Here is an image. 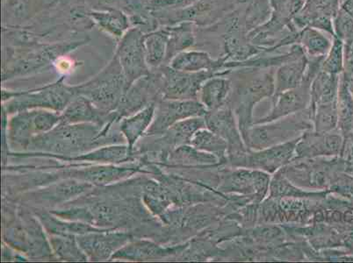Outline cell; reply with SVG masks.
Wrapping results in <instances>:
<instances>
[{
	"mask_svg": "<svg viewBox=\"0 0 353 263\" xmlns=\"http://www.w3.org/2000/svg\"><path fill=\"white\" fill-rule=\"evenodd\" d=\"M241 68L237 70L236 85H232L229 101L236 105L239 129L243 138L252 128V109L256 103L274 96L275 85L272 72H262L261 68Z\"/></svg>",
	"mask_w": 353,
	"mask_h": 263,
	"instance_id": "obj_3",
	"label": "cell"
},
{
	"mask_svg": "<svg viewBox=\"0 0 353 263\" xmlns=\"http://www.w3.org/2000/svg\"><path fill=\"white\" fill-rule=\"evenodd\" d=\"M326 34L312 27L305 28L299 32L298 44L310 59H323L328 54L333 40Z\"/></svg>",
	"mask_w": 353,
	"mask_h": 263,
	"instance_id": "obj_34",
	"label": "cell"
},
{
	"mask_svg": "<svg viewBox=\"0 0 353 263\" xmlns=\"http://www.w3.org/2000/svg\"><path fill=\"white\" fill-rule=\"evenodd\" d=\"M232 90L231 80L224 76H216L208 79L199 92V101L208 112L217 110L226 104Z\"/></svg>",
	"mask_w": 353,
	"mask_h": 263,
	"instance_id": "obj_30",
	"label": "cell"
},
{
	"mask_svg": "<svg viewBox=\"0 0 353 263\" xmlns=\"http://www.w3.org/2000/svg\"><path fill=\"white\" fill-rule=\"evenodd\" d=\"M159 70L161 74L163 98L175 101L198 99L199 92L208 79L216 76H227L216 72H181L172 69L168 64H163Z\"/></svg>",
	"mask_w": 353,
	"mask_h": 263,
	"instance_id": "obj_11",
	"label": "cell"
},
{
	"mask_svg": "<svg viewBox=\"0 0 353 263\" xmlns=\"http://www.w3.org/2000/svg\"><path fill=\"white\" fill-rule=\"evenodd\" d=\"M207 112V109L198 99H160L156 103L155 116L145 136H162L176 122L190 118L205 116Z\"/></svg>",
	"mask_w": 353,
	"mask_h": 263,
	"instance_id": "obj_14",
	"label": "cell"
},
{
	"mask_svg": "<svg viewBox=\"0 0 353 263\" xmlns=\"http://www.w3.org/2000/svg\"><path fill=\"white\" fill-rule=\"evenodd\" d=\"M340 75H333L321 70L311 83V101L309 110H313L319 105L336 103Z\"/></svg>",
	"mask_w": 353,
	"mask_h": 263,
	"instance_id": "obj_31",
	"label": "cell"
},
{
	"mask_svg": "<svg viewBox=\"0 0 353 263\" xmlns=\"http://www.w3.org/2000/svg\"><path fill=\"white\" fill-rule=\"evenodd\" d=\"M88 38L43 41L28 46L6 47L3 81L34 75L49 70L62 57L89 43Z\"/></svg>",
	"mask_w": 353,
	"mask_h": 263,
	"instance_id": "obj_2",
	"label": "cell"
},
{
	"mask_svg": "<svg viewBox=\"0 0 353 263\" xmlns=\"http://www.w3.org/2000/svg\"><path fill=\"white\" fill-rule=\"evenodd\" d=\"M345 70V44L338 37H333L332 48L324 56L321 65L323 72L340 75Z\"/></svg>",
	"mask_w": 353,
	"mask_h": 263,
	"instance_id": "obj_38",
	"label": "cell"
},
{
	"mask_svg": "<svg viewBox=\"0 0 353 263\" xmlns=\"http://www.w3.org/2000/svg\"><path fill=\"white\" fill-rule=\"evenodd\" d=\"M333 30L335 36L343 41L345 47L353 43V19L342 8L334 15Z\"/></svg>",
	"mask_w": 353,
	"mask_h": 263,
	"instance_id": "obj_40",
	"label": "cell"
},
{
	"mask_svg": "<svg viewBox=\"0 0 353 263\" xmlns=\"http://www.w3.org/2000/svg\"><path fill=\"white\" fill-rule=\"evenodd\" d=\"M336 107H338L339 124L343 131L347 132L351 129L352 123L353 98L342 75L340 76Z\"/></svg>",
	"mask_w": 353,
	"mask_h": 263,
	"instance_id": "obj_37",
	"label": "cell"
},
{
	"mask_svg": "<svg viewBox=\"0 0 353 263\" xmlns=\"http://www.w3.org/2000/svg\"><path fill=\"white\" fill-rule=\"evenodd\" d=\"M343 149L341 136L336 134H303L295 149L299 158L320 156H339Z\"/></svg>",
	"mask_w": 353,
	"mask_h": 263,
	"instance_id": "obj_23",
	"label": "cell"
},
{
	"mask_svg": "<svg viewBox=\"0 0 353 263\" xmlns=\"http://www.w3.org/2000/svg\"><path fill=\"white\" fill-rule=\"evenodd\" d=\"M309 63V57L306 56L303 50L293 59L279 66L274 74V96L300 86L306 78Z\"/></svg>",
	"mask_w": 353,
	"mask_h": 263,
	"instance_id": "obj_24",
	"label": "cell"
},
{
	"mask_svg": "<svg viewBox=\"0 0 353 263\" xmlns=\"http://www.w3.org/2000/svg\"><path fill=\"white\" fill-rule=\"evenodd\" d=\"M62 123H92L105 127L109 124L118 123L117 114L101 110L83 96H77L68 107L61 112Z\"/></svg>",
	"mask_w": 353,
	"mask_h": 263,
	"instance_id": "obj_20",
	"label": "cell"
},
{
	"mask_svg": "<svg viewBox=\"0 0 353 263\" xmlns=\"http://www.w3.org/2000/svg\"><path fill=\"white\" fill-rule=\"evenodd\" d=\"M144 35L145 34L138 28H131L118 41L114 54L118 57L123 70L128 89L137 80L152 72L146 62Z\"/></svg>",
	"mask_w": 353,
	"mask_h": 263,
	"instance_id": "obj_10",
	"label": "cell"
},
{
	"mask_svg": "<svg viewBox=\"0 0 353 263\" xmlns=\"http://www.w3.org/2000/svg\"><path fill=\"white\" fill-rule=\"evenodd\" d=\"M20 224L6 232L9 245L16 246L32 258H54L49 239L45 236L44 227L37 217L23 208L20 209Z\"/></svg>",
	"mask_w": 353,
	"mask_h": 263,
	"instance_id": "obj_9",
	"label": "cell"
},
{
	"mask_svg": "<svg viewBox=\"0 0 353 263\" xmlns=\"http://www.w3.org/2000/svg\"><path fill=\"white\" fill-rule=\"evenodd\" d=\"M167 27L169 30V39L167 44L165 64H168L176 54L192 49L196 43L195 25L190 22H182Z\"/></svg>",
	"mask_w": 353,
	"mask_h": 263,
	"instance_id": "obj_32",
	"label": "cell"
},
{
	"mask_svg": "<svg viewBox=\"0 0 353 263\" xmlns=\"http://www.w3.org/2000/svg\"><path fill=\"white\" fill-rule=\"evenodd\" d=\"M61 179L73 178L88 182L94 187H104L117 184L131 178L138 173L147 174L148 171L141 161L126 165H91V163L70 162L68 165H54Z\"/></svg>",
	"mask_w": 353,
	"mask_h": 263,
	"instance_id": "obj_7",
	"label": "cell"
},
{
	"mask_svg": "<svg viewBox=\"0 0 353 263\" xmlns=\"http://www.w3.org/2000/svg\"><path fill=\"white\" fill-rule=\"evenodd\" d=\"M141 198L144 207L154 217L159 219L175 204L172 192L156 178H141Z\"/></svg>",
	"mask_w": 353,
	"mask_h": 263,
	"instance_id": "obj_25",
	"label": "cell"
},
{
	"mask_svg": "<svg viewBox=\"0 0 353 263\" xmlns=\"http://www.w3.org/2000/svg\"><path fill=\"white\" fill-rule=\"evenodd\" d=\"M300 139L301 137L280 145L260 149L258 152H247L230 162L233 165L274 173L290 162Z\"/></svg>",
	"mask_w": 353,
	"mask_h": 263,
	"instance_id": "obj_16",
	"label": "cell"
},
{
	"mask_svg": "<svg viewBox=\"0 0 353 263\" xmlns=\"http://www.w3.org/2000/svg\"><path fill=\"white\" fill-rule=\"evenodd\" d=\"M49 242L54 256L63 261L86 262L88 257L72 234H49Z\"/></svg>",
	"mask_w": 353,
	"mask_h": 263,
	"instance_id": "obj_35",
	"label": "cell"
},
{
	"mask_svg": "<svg viewBox=\"0 0 353 263\" xmlns=\"http://www.w3.org/2000/svg\"><path fill=\"white\" fill-rule=\"evenodd\" d=\"M190 145L201 151L213 154L223 159L228 154V144L223 138L205 128L198 130L192 137Z\"/></svg>",
	"mask_w": 353,
	"mask_h": 263,
	"instance_id": "obj_36",
	"label": "cell"
},
{
	"mask_svg": "<svg viewBox=\"0 0 353 263\" xmlns=\"http://www.w3.org/2000/svg\"><path fill=\"white\" fill-rule=\"evenodd\" d=\"M97 8L115 9L124 12L130 19L150 11L148 0H97Z\"/></svg>",
	"mask_w": 353,
	"mask_h": 263,
	"instance_id": "obj_39",
	"label": "cell"
},
{
	"mask_svg": "<svg viewBox=\"0 0 353 263\" xmlns=\"http://www.w3.org/2000/svg\"><path fill=\"white\" fill-rule=\"evenodd\" d=\"M341 8L353 19V0H346L341 6Z\"/></svg>",
	"mask_w": 353,
	"mask_h": 263,
	"instance_id": "obj_42",
	"label": "cell"
},
{
	"mask_svg": "<svg viewBox=\"0 0 353 263\" xmlns=\"http://www.w3.org/2000/svg\"><path fill=\"white\" fill-rule=\"evenodd\" d=\"M62 122L61 112L47 109H32L19 112L8 122V139L12 149L27 151L31 140L47 133Z\"/></svg>",
	"mask_w": 353,
	"mask_h": 263,
	"instance_id": "obj_6",
	"label": "cell"
},
{
	"mask_svg": "<svg viewBox=\"0 0 353 263\" xmlns=\"http://www.w3.org/2000/svg\"><path fill=\"white\" fill-rule=\"evenodd\" d=\"M94 186L73 178L61 179L43 188L35 189L22 195L24 203H34L35 207H60L94 190Z\"/></svg>",
	"mask_w": 353,
	"mask_h": 263,
	"instance_id": "obj_12",
	"label": "cell"
},
{
	"mask_svg": "<svg viewBox=\"0 0 353 263\" xmlns=\"http://www.w3.org/2000/svg\"><path fill=\"white\" fill-rule=\"evenodd\" d=\"M227 62H229V57L226 54L213 59L206 51L191 49L176 54L168 65L185 72H216L229 75L231 70L224 69Z\"/></svg>",
	"mask_w": 353,
	"mask_h": 263,
	"instance_id": "obj_21",
	"label": "cell"
},
{
	"mask_svg": "<svg viewBox=\"0 0 353 263\" xmlns=\"http://www.w3.org/2000/svg\"><path fill=\"white\" fill-rule=\"evenodd\" d=\"M310 128L306 122L294 121L293 120L285 121L284 123L275 125V126H260L252 127L243 139L249 149H264L266 147L278 145V143H288L290 136H296L301 130Z\"/></svg>",
	"mask_w": 353,
	"mask_h": 263,
	"instance_id": "obj_19",
	"label": "cell"
},
{
	"mask_svg": "<svg viewBox=\"0 0 353 263\" xmlns=\"http://www.w3.org/2000/svg\"><path fill=\"white\" fill-rule=\"evenodd\" d=\"M168 39V27H160L159 30L144 35L146 62L150 70L165 64Z\"/></svg>",
	"mask_w": 353,
	"mask_h": 263,
	"instance_id": "obj_33",
	"label": "cell"
},
{
	"mask_svg": "<svg viewBox=\"0 0 353 263\" xmlns=\"http://www.w3.org/2000/svg\"><path fill=\"white\" fill-rule=\"evenodd\" d=\"M224 190L229 191L254 193L259 198L264 197L269 189V178L265 173L240 169L230 175L223 182Z\"/></svg>",
	"mask_w": 353,
	"mask_h": 263,
	"instance_id": "obj_27",
	"label": "cell"
},
{
	"mask_svg": "<svg viewBox=\"0 0 353 263\" xmlns=\"http://www.w3.org/2000/svg\"><path fill=\"white\" fill-rule=\"evenodd\" d=\"M185 246H163L148 239H133L114 253L111 260L128 261H148L171 257L182 253Z\"/></svg>",
	"mask_w": 353,
	"mask_h": 263,
	"instance_id": "obj_22",
	"label": "cell"
},
{
	"mask_svg": "<svg viewBox=\"0 0 353 263\" xmlns=\"http://www.w3.org/2000/svg\"><path fill=\"white\" fill-rule=\"evenodd\" d=\"M197 0H148V6L152 12L174 11L187 8Z\"/></svg>",
	"mask_w": 353,
	"mask_h": 263,
	"instance_id": "obj_41",
	"label": "cell"
},
{
	"mask_svg": "<svg viewBox=\"0 0 353 263\" xmlns=\"http://www.w3.org/2000/svg\"><path fill=\"white\" fill-rule=\"evenodd\" d=\"M54 3L44 0H6V19L11 21L10 27H22L33 20L45 8H54Z\"/></svg>",
	"mask_w": 353,
	"mask_h": 263,
	"instance_id": "obj_28",
	"label": "cell"
},
{
	"mask_svg": "<svg viewBox=\"0 0 353 263\" xmlns=\"http://www.w3.org/2000/svg\"><path fill=\"white\" fill-rule=\"evenodd\" d=\"M163 98L161 74L159 68L131 85L121 98L117 110L118 120L130 116Z\"/></svg>",
	"mask_w": 353,
	"mask_h": 263,
	"instance_id": "obj_13",
	"label": "cell"
},
{
	"mask_svg": "<svg viewBox=\"0 0 353 263\" xmlns=\"http://www.w3.org/2000/svg\"><path fill=\"white\" fill-rule=\"evenodd\" d=\"M313 79V76L306 75L303 83L297 88L274 96V107L271 114L256 121V124L270 123L309 107L311 101L310 85Z\"/></svg>",
	"mask_w": 353,
	"mask_h": 263,
	"instance_id": "obj_18",
	"label": "cell"
},
{
	"mask_svg": "<svg viewBox=\"0 0 353 263\" xmlns=\"http://www.w3.org/2000/svg\"><path fill=\"white\" fill-rule=\"evenodd\" d=\"M205 121L208 129L223 138L228 144V155L230 160L245 155L247 150L241 139V132L236 126L235 118L229 107H221L217 110L208 112Z\"/></svg>",
	"mask_w": 353,
	"mask_h": 263,
	"instance_id": "obj_17",
	"label": "cell"
},
{
	"mask_svg": "<svg viewBox=\"0 0 353 263\" xmlns=\"http://www.w3.org/2000/svg\"><path fill=\"white\" fill-rule=\"evenodd\" d=\"M73 87L77 96H83L98 108L108 112L117 110L128 91L123 70L115 54L94 78Z\"/></svg>",
	"mask_w": 353,
	"mask_h": 263,
	"instance_id": "obj_5",
	"label": "cell"
},
{
	"mask_svg": "<svg viewBox=\"0 0 353 263\" xmlns=\"http://www.w3.org/2000/svg\"><path fill=\"white\" fill-rule=\"evenodd\" d=\"M64 80L65 76H61L50 85L30 91L14 92L3 90L2 97L6 112L14 114L32 109H47L62 112L77 97L73 85H67Z\"/></svg>",
	"mask_w": 353,
	"mask_h": 263,
	"instance_id": "obj_4",
	"label": "cell"
},
{
	"mask_svg": "<svg viewBox=\"0 0 353 263\" xmlns=\"http://www.w3.org/2000/svg\"><path fill=\"white\" fill-rule=\"evenodd\" d=\"M233 0H197L187 8L174 11L152 12L160 27L190 22L201 28H208L220 22L234 10Z\"/></svg>",
	"mask_w": 353,
	"mask_h": 263,
	"instance_id": "obj_8",
	"label": "cell"
},
{
	"mask_svg": "<svg viewBox=\"0 0 353 263\" xmlns=\"http://www.w3.org/2000/svg\"><path fill=\"white\" fill-rule=\"evenodd\" d=\"M156 103L137 112L130 116L121 118L119 122V129L126 140L130 151L134 152V147L141 138L145 136L148 129L155 116Z\"/></svg>",
	"mask_w": 353,
	"mask_h": 263,
	"instance_id": "obj_26",
	"label": "cell"
},
{
	"mask_svg": "<svg viewBox=\"0 0 353 263\" xmlns=\"http://www.w3.org/2000/svg\"><path fill=\"white\" fill-rule=\"evenodd\" d=\"M88 15L99 30L117 41L132 28L128 16L115 9H90Z\"/></svg>",
	"mask_w": 353,
	"mask_h": 263,
	"instance_id": "obj_29",
	"label": "cell"
},
{
	"mask_svg": "<svg viewBox=\"0 0 353 263\" xmlns=\"http://www.w3.org/2000/svg\"><path fill=\"white\" fill-rule=\"evenodd\" d=\"M114 124L105 127L92 123L65 124L61 122L52 130L31 140L30 152H11L15 157H49L64 162L99 147L127 144L120 129Z\"/></svg>",
	"mask_w": 353,
	"mask_h": 263,
	"instance_id": "obj_1",
	"label": "cell"
},
{
	"mask_svg": "<svg viewBox=\"0 0 353 263\" xmlns=\"http://www.w3.org/2000/svg\"><path fill=\"white\" fill-rule=\"evenodd\" d=\"M136 238L127 230L107 229L77 236L80 248L91 261L111 259L115 252Z\"/></svg>",
	"mask_w": 353,
	"mask_h": 263,
	"instance_id": "obj_15",
	"label": "cell"
}]
</instances>
